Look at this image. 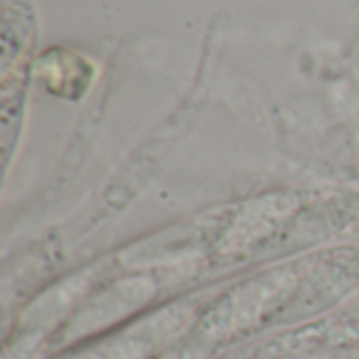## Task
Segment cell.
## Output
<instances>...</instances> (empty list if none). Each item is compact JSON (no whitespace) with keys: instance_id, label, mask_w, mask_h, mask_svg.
Listing matches in <instances>:
<instances>
[{"instance_id":"1","label":"cell","mask_w":359,"mask_h":359,"mask_svg":"<svg viewBox=\"0 0 359 359\" xmlns=\"http://www.w3.org/2000/svg\"><path fill=\"white\" fill-rule=\"evenodd\" d=\"M358 290L359 246H324L269 263L208 297L170 355L215 358L324 318Z\"/></svg>"},{"instance_id":"2","label":"cell","mask_w":359,"mask_h":359,"mask_svg":"<svg viewBox=\"0 0 359 359\" xmlns=\"http://www.w3.org/2000/svg\"><path fill=\"white\" fill-rule=\"evenodd\" d=\"M210 359H359V307L337 309Z\"/></svg>"},{"instance_id":"3","label":"cell","mask_w":359,"mask_h":359,"mask_svg":"<svg viewBox=\"0 0 359 359\" xmlns=\"http://www.w3.org/2000/svg\"><path fill=\"white\" fill-rule=\"evenodd\" d=\"M36 44V17L25 0H4L2 11V149L8 164L13 143L19 133L23 99L27 88L29 55Z\"/></svg>"}]
</instances>
